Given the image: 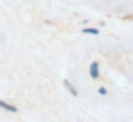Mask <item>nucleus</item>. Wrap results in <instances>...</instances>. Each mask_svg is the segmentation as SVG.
<instances>
[{
    "instance_id": "nucleus-1",
    "label": "nucleus",
    "mask_w": 133,
    "mask_h": 122,
    "mask_svg": "<svg viewBox=\"0 0 133 122\" xmlns=\"http://www.w3.org/2000/svg\"><path fill=\"white\" fill-rule=\"evenodd\" d=\"M89 72H90V78L92 79H99L100 73H99V63L97 62H92V63H90Z\"/></svg>"
},
{
    "instance_id": "nucleus-2",
    "label": "nucleus",
    "mask_w": 133,
    "mask_h": 122,
    "mask_svg": "<svg viewBox=\"0 0 133 122\" xmlns=\"http://www.w3.org/2000/svg\"><path fill=\"white\" fill-rule=\"evenodd\" d=\"M0 108H2V109L9 111V112H13V113H16V112H17V108H16V106H13V105L7 103V102L2 101V99H0Z\"/></svg>"
},
{
    "instance_id": "nucleus-3",
    "label": "nucleus",
    "mask_w": 133,
    "mask_h": 122,
    "mask_svg": "<svg viewBox=\"0 0 133 122\" xmlns=\"http://www.w3.org/2000/svg\"><path fill=\"white\" fill-rule=\"evenodd\" d=\"M63 83H64V86H66V88H67V89H69V92H70V93H72V95H73V96H77V90H76V89H75V88H73V85H72V83H70V82H69V81H67V79H64V82H63Z\"/></svg>"
},
{
    "instance_id": "nucleus-4",
    "label": "nucleus",
    "mask_w": 133,
    "mask_h": 122,
    "mask_svg": "<svg viewBox=\"0 0 133 122\" xmlns=\"http://www.w3.org/2000/svg\"><path fill=\"white\" fill-rule=\"evenodd\" d=\"M83 33H86V35H99V30L95 29V27H86V29H83Z\"/></svg>"
},
{
    "instance_id": "nucleus-5",
    "label": "nucleus",
    "mask_w": 133,
    "mask_h": 122,
    "mask_svg": "<svg viewBox=\"0 0 133 122\" xmlns=\"http://www.w3.org/2000/svg\"><path fill=\"white\" fill-rule=\"evenodd\" d=\"M99 93H100V95H107V90H106V88H104V86H100V88H99Z\"/></svg>"
}]
</instances>
